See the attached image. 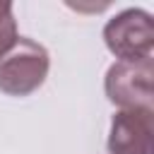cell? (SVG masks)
<instances>
[{"label": "cell", "instance_id": "3957f363", "mask_svg": "<svg viewBox=\"0 0 154 154\" xmlns=\"http://www.w3.org/2000/svg\"><path fill=\"white\" fill-rule=\"evenodd\" d=\"M152 79H154V60H137V63H125L116 60L106 70L103 89L106 96L113 106L120 111H135L144 108L152 111Z\"/></svg>", "mask_w": 154, "mask_h": 154}, {"label": "cell", "instance_id": "277c9868", "mask_svg": "<svg viewBox=\"0 0 154 154\" xmlns=\"http://www.w3.org/2000/svg\"><path fill=\"white\" fill-rule=\"evenodd\" d=\"M111 154H154V111H118L108 132Z\"/></svg>", "mask_w": 154, "mask_h": 154}, {"label": "cell", "instance_id": "7a4b0ae2", "mask_svg": "<svg viewBox=\"0 0 154 154\" xmlns=\"http://www.w3.org/2000/svg\"><path fill=\"white\" fill-rule=\"evenodd\" d=\"M106 48L125 63L149 60L154 53V24L152 14L140 7H128L111 17L103 26Z\"/></svg>", "mask_w": 154, "mask_h": 154}, {"label": "cell", "instance_id": "5b68a950", "mask_svg": "<svg viewBox=\"0 0 154 154\" xmlns=\"http://www.w3.org/2000/svg\"><path fill=\"white\" fill-rule=\"evenodd\" d=\"M17 38L19 34H17V19H14L12 2L0 0V55H5L14 46Z\"/></svg>", "mask_w": 154, "mask_h": 154}, {"label": "cell", "instance_id": "6da1fadb", "mask_svg": "<svg viewBox=\"0 0 154 154\" xmlns=\"http://www.w3.org/2000/svg\"><path fill=\"white\" fill-rule=\"evenodd\" d=\"M51 55L46 46L29 36H19L14 46L0 55V91L10 96L34 94L48 77Z\"/></svg>", "mask_w": 154, "mask_h": 154}]
</instances>
